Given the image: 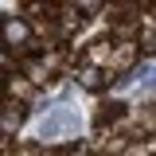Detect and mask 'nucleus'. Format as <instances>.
<instances>
[{
	"mask_svg": "<svg viewBox=\"0 0 156 156\" xmlns=\"http://www.w3.org/2000/svg\"><path fill=\"white\" fill-rule=\"evenodd\" d=\"M4 39L8 43H27V23L23 20H8L4 23Z\"/></svg>",
	"mask_w": 156,
	"mask_h": 156,
	"instance_id": "obj_2",
	"label": "nucleus"
},
{
	"mask_svg": "<svg viewBox=\"0 0 156 156\" xmlns=\"http://www.w3.org/2000/svg\"><path fill=\"white\" fill-rule=\"evenodd\" d=\"M74 129H78V113L74 109H55V113L39 125V136H43V140H58V136L74 133Z\"/></svg>",
	"mask_w": 156,
	"mask_h": 156,
	"instance_id": "obj_1",
	"label": "nucleus"
},
{
	"mask_svg": "<svg viewBox=\"0 0 156 156\" xmlns=\"http://www.w3.org/2000/svg\"><path fill=\"white\" fill-rule=\"evenodd\" d=\"M20 121H23V109H20V105H8V109H4V136H12L20 129Z\"/></svg>",
	"mask_w": 156,
	"mask_h": 156,
	"instance_id": "obj_3",
	"label": "nucleus"
},
{
	"mask_svg": "<svg viewBox=\"0 0 156 156\" xmlns=\"http://www.w3.org/2000/svg\"><path fill=\"white\" fill-rule=\"evenodd\" d=\"M82 86H90V90L98 86V74H94V70H86V74H82Z\"/></svg>",
	"mask_w": 156,
	"mask_h": 156,
	"instance_id": "obj_4",
	"label": "nucleus"
},
{
	"mask_svg": "<svg viewBox=\"0 0 156 156\" xmlns=\"http://www.w3.org/2000/svg\"><path fill=\"white\" fill-rule=\"evenodd\" d=\"M82 8H98V0H82Z\"/></svg>",
	"mask_w": 156,
	"mask_h": 156,
	"instance_id": "obj_5",
	"label": "nucleus"
}]
</instances>
